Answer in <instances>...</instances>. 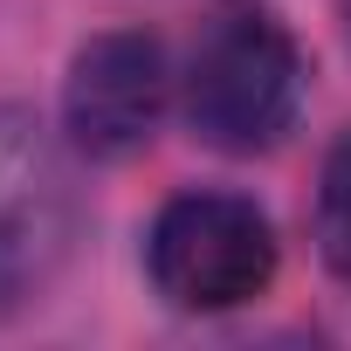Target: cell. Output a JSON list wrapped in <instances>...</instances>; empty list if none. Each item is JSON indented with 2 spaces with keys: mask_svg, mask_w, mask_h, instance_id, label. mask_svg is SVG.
Returning a JSON list of instances; mask_svg holds the SVG:
<instances>
[{
  "mask_svg": "<svg viewBox=\"0 0 351 351\" xmlns=\"http://www.w3.org/2000/svg\"><path fill=\"white\" fill-rule=\"evenodd\" d=\"M303 49L262 0H214L186 56V124L200 145L276 152L303 110Z\"/></svg>",
  "mask_w": 351,
  "mask_h": 351,
  "instance_id": "1",
  "label": "cell"
},
{
  "mask_svg": "<svg viewBox=\"0 0 351 351\" xmlns=\"http://www.w3.org/2000/svg\"><path fill=\"white\" fill-rule=\"evenodd\" d=\"M145 269L172 310L221 317V310L255 303L276 282V228L248 193L193 186L158 207L145 234Z\"/></svg>",
  "mask_w": 351,
  "mask_h": 351,
  "instance_id": "2",
  "label": "cell"
},
{
  "mask_svg": "<svg viewBox=\"0 0 351 351\" xmlns=\"http://www.w3.org/2000/svg\"><path fill=\"white\" fill-rule=\"evenodd\" d=\"M76 234L69 165L42 117L0 104V303L35 296Z\"/></svg>",
  "mask_w": 351,
  "mask_h": 351,
  "instance_id": "3",
  "label": "cell"
},
{
  "mask_svg": "<svg viewBox=\"0 0 351 351\" xmlns=\"http://www.w3.org/2000/svg\"><path fill=\"white\" fill-rule=\"evenodd\" d=\"M165 49L145 35V28H110V35H90L69 62V83H62V131L83 158H131L152 145L158 117H165Z\"/></svg>",
  "mask_w": 351,
  "mask_h": 351,
  "instance_id": "4",
  "label": "cell"
},
{
  "mask_svg": "<svg viewBox=\"0 0 351 351\" xmlns=\"http://www.w3.org/2000/svg\"><path fill=\"white\" fill-rule=\"evenodd\" d=\"M317 248H324L330 276L351 289V131L330 145L324 180H317Z\"/></svg>",
  "mask_w": 351,
  "mask_h": 351,
  "instance_id": "5",
  "label": "cell"
},
{
  "mask_svg": "<svg viewBox=\"0 0 351 351\" xmlns=\"http://www.w3.org/2000/svg\"><path fill=\"white\" fill-rule=\"evenodd\" d=\"M344 21H351V8H344Z\"/></svg>",
  "mask_w": 351,
  "mask_h": 351,
  "instance_id": "6",
  "label": "cell"
}]
</instances>
